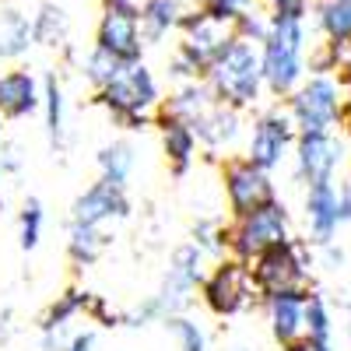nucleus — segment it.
I'll return each mask as SVG.
<instances>
[{"label":"nucleus","instance_id":"1","mask_svg":"<svg viewBox=\"0 0 351 351\" xmlns=\"http://www.w3.org/2000/svg\"><path fill=\"white\" fill-rule=\"evenodd\" d=\"M306 18L295 14H271V28L260 43V71L263 88L274 99H288L306 81Z\"/></svg>","mask_w":351,"mask_h":351},{"label":"nucleus","instance_id":"2","mask_svg":"<svg viewBox=\"0 0 351 351\" xmlns=\"http://www.w3.org/2000/svg\"><path fill=\"white\" fill-rule=\"evenodd\" d=\"M95 102L109 112V120L123 130H148L162 106V88L148 64H130L112 84L95 92Z\"/></svg>","mask_w":351,"mask_h":351},{"label":"nucleus","instance_id":"3","mask_svg":"<svg viewBox=\"0 0 351 351\" xmlns=\"http://www.w3.org/2000/svg\"><path fill=\"white\" fill-rule=\"evenodd\" d=\"M208 88L211 95L232 109H253L260 102V95L267 92L263 88V71H260V46L250 39H236L208 71Z\"/></svg>","mask_w":351,"mask_h":351},{"label":"nucleus","instance_id":"4","mask_svg":"<svg viewBox=\"0 0 351 351\" xmlns=\"http://www.w3.org/2000/svg\"><path fill=\"white\" fill-rule=\"evenodd\" d=\"M288 239H291V221H288V208L281 204V197L228 221V256L246 260V263Z\"/></svg>","mask_w":351,"mask_h":351},{"label":"nucleus","instance_id":"5","mask_svg":"<svg viewBox=\"0 0 351 351\" xmlns=\"http://www.w3.org/2000/svg\"><path fill=\"white\" fill-rule=\"evenodd\" d=\"M197 299L215 316H239V313H250L256 302H263L250 263L236 260V256H221L215 263V267L208 271V278H204Z\"/></svg>","mask_w":351,"mask_h":351},{"label":"nucleus","instance_id":"6","mask_svg":"<svg viewBox=\"0 0 351 351\" xmlns=\"http://www.w3.org/2000/svg\"><path fill=\"white\" fill-rule=\"evenodd\" d=\"M285 102L299 134L334 130L341 123V109H344V84L341 77H330V74H309V81H302Z\"/></svg>","mask_w":351,"mask_h":351},{"label":"nucleus","instance_id":"7","mask_svg":"<svg viewBox=\"0 0 351 351\" xmlns=\"http://www.w3.org/2000/svg\"><path fill=\"white\" fill-rule=\"evenodd\" d=\"M236 39H239V18H228V14H218V11H208V8H193L183 18L180 46H176V49L186 53L190 60L200 67V74L208 77L211 64Z\"/></svg>","mask_w":351,"mask_h":351},{"label":"nucleus","instance_id":"8","mask_svg":"<svg viewBox=\"0 0 351 351\" xmlns=\"http://www.w3.org/2000/svg\"><path fill=\"white\" fill-rule=\"evenodd\" d=\"M208 278V253L197 243H180L169 256V267L162 274V285L155 291V299L162 302L165 316L186 313L193 295H200V285Z\"/></svg>","mask_w":351,"mask_h":351},{"label":"nucleus","instance_id":"9","mask_svg":"<svg viewBox=\"0 0 351 351\" xmlns=\"http://www.w3.org/2000/svg\"><path fill=\"white\" fill-rule=\"evenodd\" d=\"M309 263H313V256L306 253V246L288 239L267 253H260L256 260H250V271H253L260 295H274V291L309 288Z\"/></svg>","mask_w":351,"mask_h":351},{"label":"nucleus","instance_id":"10","mask_svg":"<svg viewBox=\"0 0 351 351\" xmlns=\"http://www.w3.org/2000/svg\"><path fill=\"white\" fill-rule=\"evenodd\" d=\"M221 186H225V200H228L232 218L250 215V211L263 208V204L278 200L271 172L260 169L256 162H250L246 155H228L221 162Z\"/></svg>","mask_w":351,"mask_h":351},{"label":"nucleus","instance_id":"11","mask_svg":"<svg viewBox=\"0 0 351 351\" xmlns=\"http://www.w3.org/2000/svg\"><path fill=\"white\" fill-rule=\"evenodd\" d=\"M295 137H299V130H295V123H291L288 109H281V106L263 109L256 120H253V127H250L246 158L256 162L260 169L274 172L285 162L288 148H295Z\"/></svg>","mask_w":351,"mask_h":351},{"label":"nucleus","instance_id":"12","mask_svg":"<svg viewBox=\"0 0 351 351\" xmlns=\"http://www.w3.org/2000/svg\"><path fill=\"white\" fill-rule=\"evenodd\" d=\"M341 162H344V144L334 137V130L295 137V176L306 186L334 183V172Z\"/></svg>","mask_w":351,"mask_h":351},{"label":"nucleus","instance_id":"13","mask_svg":"<svg viewBox=\"0 0 351 351\" xmlns=\"http://www.w3.org/2000/svg\"><path fill=\"white\" fill-rule=\"evenodd\" d=\"M95 46L120 56L123 64H141L144 60V36H141V18L123 8L102 4L99 25H95Z\"/></svg>","mask_w":351,"mask_h":351},{"label":"nucleus","instance_id":"14","mask_svg":"<svg viewBox=\"0 0 351 351\" xmlns=\"http://www.w3.org/2000/svg\"><path fill=\"white\" fill-rule=\"evenodd\" d=\"M123 218H130V197H127L123 186H112L106 180H95L71 204V221L74 225L106 228L109 221H123Z\"/></svg>","mask_w":351,"mask_h":351},{"label":"nucleus","instance_id":"15","mask_svg":"<svg viewBox=\"0 0 351 351\" xmlns=\"http://www.w3.org/2000/svg\"><path fill=\"white\" fill-rule=\"evenodd\" d=\"M43 109V81L28 67H8L0 71V116L8 123L28 120Z\"/></svg>","mask_w":351,"mask_h":351},{"label":"nucleus","instance_id":"16","mask_svg":"<svg viewBox=\"0 0 351 351\" xmlns=\"http://www.w3.org/2000/svg\"><path fill=\"white\" fill-rule=\"evenodd\" d=\"M306 295L309 288H295V291H274V295H263V313H267L271 324V337L288 348L295 341H306Z\"/></svg>","mask_w":351,"mask_h":351},{"label":"nucleus","instance_id":"17","mask_svg":"<svg viewBox=\"0 0 351 351\" xmlns=\"http://www.w3.org/2000/svg\"><path fill=\"white\" fill-rule=\"evenodd\" d=\"M155 127L162 130V152H165V162H169V172L176 180H183V176L193 169L197 162V152H200V137L190 123L183 120H172V116H155Z\"/></svg>","mask_w":351,"mask_h":351},{"label":"nucleus","instance_id":"18","mask_svg":"<svg viewBox=\"0 0 351 351\" xmlns=\"http://www.w3.org/2000/svg\"><path fill=\"white\" fill-rule=\"evenodd\" d=\"M306 225H309V239L316 246L334 243L341 218H337V186L334 183H316L306 186Z\"/></svg>","mask_w":351,"mask_h":351},{"label":"nucleus","instance_id":"19","mask_svg":"<svg viewBox=\"0 0 351 351\" xmlns=\"http://www.w3.org/2000/svg\"><path fill=\"white\" fill-rule=\"evenodd\" d=\"M193 130H197L200 144L208 148V155H215V152L228 148V144H236V137L243 134V112L232 109V106H225V102H215V106L197 120Z\"/></svg>","mask_w":351,"mask_h":351},{"label":"nucleus","instance_id":"20","mask_svg":"<svg viewBox=\"0 0 351 351\" xmlns=\"http://www.w3.org/2000/svg\"><path fill=\"white\" fill-rule=\"evenodd\" d=\"M190 14V8L183 0H144L141 8V36L148 46H158L165 43L169 36H176L183 28V18Z\"/></svg>","mask_w":351,"mask_h":351},{"label":"nucleus","instance_id":"21","mask_svg":"<svg viewBox=\"0 0 351 351\" xmlns=\"http://www.w3.org/2000/svg\"><path fill=\"white\" fill-rule=\"evenodd\" d=\"M215 102H218V99L211 95L208 81H190V84L176 88L169 99H162L158 112H162V116H172V120H183V123H190V127H197V120H200V116L208 112Z\"/></svg>","mask_w":351,"mask_h":351},{"label":"nucleus","instance_id":"22","mask_svg":"<svg viewBox=\"0 0 351 351\" xmlns=\"http://www.w3.org/2000/svg\"><path fill=\"white\" fill-rule=\"evenodd\" d=\"M43 120H46L49 148L60 152L67 144V99H64V84L56 77V71L43 77Z\"/></svg>","mask_w":351,"mask_h":351},{"label":"nucleus","instance_id":"23","mask_svg":"<svg viewBox=\"0 0 351 351\" xmlns=\"http://www.w3.org/2000/svg\"><path fill=\"white\" fill-rule=\"evenodd\" d=\"M32 46H36L32 18L21 14L18 8H4V11H0V60H4V64H18Z\"/></svg>","mask_w":351,"mask_h":351},{"label":"nucleus","instance_id":"24","mask_svg":"<svg viewBox=\"0 0 351 351\" xmlns=\"http://www.w3.org/2000/svg\"><path fill=\"white\" fill-rule=\"evenodd\" d=\"M95 165H99V180L127 190L130 176H134V169H137V148H134L127 137L109 141V144H102V148H99Z\"/></svg>","mask_w":351,"mask_h":351},{"label":"nucleus","instance_id":"25","mask_svg":"<svg viewBox=\"0 0 351 351\" xmlns=\"http://www.w3.org/2000/svg\"><path fill=\"white\" fill-rule=\"evenodd\" d=\"M313 18L324 43H334V46L351 43V0H316Z\"/></svg>","mask_w":351,"mask_h":351},{"label":"nucleus","instance_id":"26","mask_svg":"<svg viewBox=\"0 0 351 351\" xmlns=\"http://www.w3.org/2000/svg\"><path fill=\"white\" fill-rule=\"evenodd\" d=\"M88 299H92V291H81V288L60 291V295L46 306V313H43V319H39V330H43V334H64L74 319L88 309Z\"/></svg>","mask_w":351,"mask_h":351},{"label":"nucleus","instance_id":"27","mask_svg":"<svg viewBox=\"0 0 351 351\" xmlns=\"http://www.w3.org/2000/svg\"><path fill=\"white\" fill-rule=\"evenodd\" d=\"M32 36L39 46H49V49H64L67 46V36H71V18L67 11L56 4V0H43L39 11L32 14Z\"/></svg>","mask_w":351,"mask_h":351},{"label":"nucleus","instance_id":"28","mask_svg":"<svg viewBox=\"0 0 351 351\" xmlns=\"http://www.w3.org/2000/svg\"><path fill=\"white\" fill-rule=\"evenodd\" d=\"M109 243H112V236L106 228H88V225H74V221L67 228V256L74 267H92L106 253Z\"/></svg>","mask_w":351,"mask_h":351},{"label":"nucleus","instance_id":"29","mask_svg":"<svg viewBox=\"0 0 351 351\" xmlns=\"http://www.w3.org/2000/svg\"><path fill=\"white\" fill-rule=\"evenodd\" d=\"M127 67L130 64H123L120 56H112L109 49H99V46H92V53L81 60V74H84L88 84H92V92H102V88L112 84Z\"/></svg>","mask_w":351,"mask_h":351},{"label":"nucleus","instance_id":"30","mask_svg":"<svg viewBox=\"0 0 351 351\" xmlns=\"http://www.w3.org/2000/svg\"><path fill=\"white\" fill-rule=\"evenodd\" d=\"M330 337H334L330 306L319 291H309L306 295V341L309 344H330Z\"/></svg>","mask_w":351,"mask_h":351},{"label":"nucleus","instance_id":"31","mask_svg":"<svg viewBox=\"0 0 351 351\" xmlns=\"http://www.w3.org/2000/svg\"><path fill=\"white\" fill-rule=\"evenodd\" d=\"M43 225H46V211H43V200L39 197H28L18 211V243L25 253L39 250L43 243Z\"/></svg>","mask_w":351,"mask_h":351},{"label":"nucleus","instance_id":"32","mask_svg":"<svg viewBox=\"0 0 351 351\" xmlns=\"http://www.w3.org/2000/svg\"><path fill=\"white\" fill-rule=\"evenodd\" d=\"M162 324L169 327V334L180 341V351H211L208 348V334H204V327L197 324L193 316L186 313H176V316H165Z\"/></svg>","mask_w":351,"mask_h":351},{"label":"nucleus","instance_id":"33","mask_svg":"<svg viewBox=\"0 0 351 351\" xmlns=\"http://www.w3.org/2000/svg\"><path fill=\"white\" fill-rule=\"evenodd\" d=\"M193 243H197L204 253H215L218 260L228 256V225L218 221V218H204V221H197V228H193Z\"/></svg>","mask_w":351,"mask_h":351},{"label":"nucleus","instance_id":"34","mask_svg":"<svg viewBox=\"0 0 351 351\" xmlns=\"http://www.w3.org/2000/svg\"><path fill=\"white\" fill-rule=\"evenodd\" d=\"M162 319H165L162 302L155 295H148L141 306H134V309L123 313V327H148V324H162Z\"/></svg>","mask_w":351,"mask_h":351},{"label":"nucleus","instance_id":"35","mask_svg":"<svg viewBox=\"0 0 351 351\" xmlns=\"http://www.w3.org/2000/svg\"><path fill=\"white\" fill-rule=\"evenodd\" d=\"M256 4L267 11V14H295V18H306L316 0H256Z\"/></svg>","mask_w":351,"mask_h":351},{"label":"nucleus","instance_id":"36","mask_svg":"<svg viewBox=\"0 0 351 351\" xmlns=\"http://www.w3.org/2000/svg\"><path fill=\"white\" fill-rule=\"evenodd\" d=\"M197 8H208V11H218V14H228V18H239V14L256 8V0H197Z\"/></svg>","mask_w":351,"mask_h":351},{"label":"nucleus","instance_id":"37","mask_svg":"<svg viewBox=\"0 0 351 351\" xmlns=\"http://www.w3.org/2000/svg\"><path fill=\"white\" fill-rule=\"evenodd\" d=\"M84 316L99 319L102 327H116V324H123V313H112V309H109V302H106L102 295H92V299H88V309H84Z\"/></svg>","mask_w":351,"mask_h":351},{"label":"nucleus","instance_id":"38","mask_svg":"<svg viewBox=\"0 0 351 351\" xmlns=\"http://www.w3.org/2000/svg\"><path fill=\"white\" fill-rule=\"evenodd\" d=\"M18 172H21L18 148H14V144H4V141H0V180H4V176H18Z\"/></svg>","mask_w":351,"mask_h":351},{"label":"nucleus","instance_id":"39","mask_svg":"<svg viewBox=\"0 0 351 351\" xmlns=\"http://www.w3.org/2000/svg\"><path fill=\"white\" fill-rule=\"evenodd\" d=\"M95 344H99L95 330H77L74 337H67V348L64 351H95Z\"/></svg>","mask_w":351,"mask_h":351},{"label":"nucleus","instance_id":"40","mask_svg":"<svg viewBox=\"0 0 351 351\" xmlns=\"http://www.w3.org/2000/svg\"><path fill=\"white\" fill-rule=\"evenodd\" d=\"M337 218H341V225L351 221V180L337 186Z\"/></svg>","mask_w":351,"mask_h":351},{"label":"nucleus","instance_id":"41","mask_svg":"<svg viewBox=\"0 0 351 351\" xmlns=\"http://www.w3.org/2000/svg\"><path fill=\"white\" fill-rule=\"evenodd\" d=\"M341 84H344V109H341V123L351 127V67L341 71Z\"/></svg>","mask_w":351,"mask_h":351},{"label":"nucleus","instance_id":"42","mask_svg":"<svg viewBox=\"0 0 351 351\" xmlns=\"http://www.w3.org/2000/svg\"><path fill=\"white\" fill-rule=\"evenodd\" d=\"M319 250H324V263H327L330 271H337L341 263H344V250H337L334 243H327V246H319Z\"/></svg>","mask_w":351,"mask_h":351},{"label":"nucleus","instance_id":"43","mask_svg":"<svg viewBox=\"0 0 351 351\" xmlns=\"http://www.w3.org/2000/svg\"><path fill=\"white\" fill-rule=\"evenodd\" d=\"M64 348H67L64 334H43V341H39V351H64Z\"/></svg>","mask_w":351,"mask_h":351},{"label":"nucleus","instance_id":"44","mask_svg":"<svg viewBox=\"0 0 351 351\" xmlns=\"http://www.w3.org/2000/svg\"><path fill=\"white\" fill-rule=\"evenodd\" d=\"M11 337V313H0V344H8Z\"/></svg>","mask_w":351,"mask_h":351},{"label":"nucleus","instance_id":"45","mask_svg":"<svg viewBox=\"0 0 351 351\" xmlns=\"http://www.w3.org/2000/svg\"><path fill=\"white\" fill-rule=\"evenodd\" d=\"M281 351H313V344H309V341H295V344H288V348H281Z\"/></svg>","mask_w":351,"mask_h":351},{"label":"nucleus","instance_id":"46","mask_svg":"<svg viewBox=\"0 0 351 351\" xmlns=\"http://www.w3.org/2000/svg\"><path fill=\"white\" fill-rule=\"evenodd\" d=\"M313 351H334V344H313Z\"/></svg>","mask_w":351,"mask_h":351},{"label":"nucleus","instance_id":"47","mask_svg":"<svg viewBox=\"0 0 351 351\" xmlns=\"http://www.w3.org/2000/svg\"><path fill=\"white\" fill-rule=\"evenodd\" d=\"M228 351H253L250 344H236V348H228Z\"/></svg>","mask_w":351,"mask_h":351},{"label":"nucleus","instance_id":"48","mask_svg":"<svg viewBox=\"0 0 351 351\" xmlns=\"http://www.w3.org/2000/svg\"><path fill=\"white\" fill-rule=\"evenodd\" d=\"M4 127H8V120H4V116H0V141H4Z\"/></svg>","mask_w":351,"mask_h":351},{"label":"nucleus","instance_id":"49","mask_svg":"<svg viewBox=\"0 0 351 351\" xmlns=\"http://www.w3.org/2000/svg\"><path fill=\"white\" fill-rule=\"evenodd\" d=\"M14 4V0H0V8H11Z\"/></svg>","mask_w":351,"mask_h":351}]
</instances>
